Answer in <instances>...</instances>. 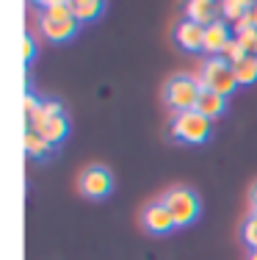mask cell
<instances>
[{
	"mask_svg": "<svg viewBox=\"0 0 257 260\" xmlns=\"http://www.w3.org/2000/svg\"><path fill=\"white\" fill-rule=\"evenodd\" d=\"M199 83L194 80V75H171L163 86V103H166L171 119L182 111H191L197 108V100H199Z\"/></svg>",
	"mask_w": 257,
	"mask_h": 260,
	"instance_id": "6da1fadb",
	"label": "cell"
},
{
	"mask_svg": "<svg viewBox=\"0 0 257 260\" xmlns=\"http://www.w3.org/2000/svg\"><path fill=\"white\" fill-rule=\"evenodd\" d=\"M202 83H205V89L216 91V94H222V97H230L232 91L238 89L232 64L224 61L222 55H207L205 58V64H202Z\"/></svg>",
	"mask_w": 257,
	"mask_h": 260,
	"instance_id": "7a4b0ae2",
	"label": "cell"
},
{
	"mask_svg": "<svg viewBox=\"0 0 257 260\" xmlns=\"http://www.w3.org/2000/svg\"><path fill=\"white\" fill-rule=\"evenodd\" d=\"M171 136L180 141H188V144H202L210 136V119L197 108L182 111L171 119Z\"/></svg>",
	"mask_w": 257,
	"mask_h": 260,
	"instance_id": "3957f363",
	"label": "cell"
},
{
	"mask_svg": "<svg viewBox=\"0 0 257 260\" xmlns=\"http://www.w3.org/2000/svg\"><path fill=\"white\" fill-rule=\"evenodd\" d=\"M161 200L171 210L174 224H188V221H194L199 216V197L191 188H186V185H171Z\"/></svg>",
	"mask_w": 257,
	"mask_h": 260,
	"instance_id": "277c9868",
	"label": "cell"
},
{
	"mask_svg": "<svg viewBox=\"0 0 257 260\" xmlns=\"http://www.w3.org/2000/svg\"><path fill=\"white\" fill-rule=\"evenodd\" d=\"M78 185H81V191L86 197H105L108 191L114 188V177H111V172H108L105 166L94 164V166H86V169L81 172Z\"/></svg>",
	"mask_w": 257,
	"mask_h": 260,
	"instance_id": "5b68a950",
	"label": "cell"
},
{
	"mask_svg": "<svg viewBox=\"0 0 257 260\" xmlns=\"http://www.w3.org/2000/svg\"><path fill=\"white\" fill-rule=\"evenodd\" d=\"M141 221L146 230L152 233H169L174 224V216H171V210L166 208V202L163 200H155V202H146L144 210H141Z\"/></svg>",
	"mask_w": 257,
	"mask_h": 260,
	"instance_id": "8992f818",
	"label": "cell"
},
{
	"mask_svg": "<svg viewBox=\"0 0 257 260\" xmlns=\"http://www.w3.org/2000/svg\"><path fill=\"white\" fill-rule=\"evenodd\" d=\"M232 28L227 25V20L224 17H218V20H213L210 25H205V45H202V50L207 55H222L224 45L232 39Z\"/></svg>",
	"mask_w": 257,
	"mask_h": 260,
	"instance_id": "52a82bcc",
	"label": "cell"
},
{
	"mask_svg": "<svg viewBox=\"0 0 257 260\" xmlns=\"http://www.w3.org/2000/svg\"><path fill=\"white\" fill-rule=\"evenodd\" d=\"M78 25H81V22H78L75 17H66V20H58V17H47V14L39 17L42 34H45L47 39H53V42L72 39V36H75V30H78Z\"/></svg>",
	"mask_w": 257,
	"mask_h": 260,
	"instance_id": "ba28073f",
	"label": "cell"
},
{
	"mask_svg": "<svg viewBox=\"0 0 257 260\" xmlns=\"http://www.w3.org/2000/svg\"><path fill=\"white\" fill-rule=\"evenodd\" d=\"M218 17H222V9L213 0H188L186 3V20H194L199 25H210Z\"/></svg>",
	"mask_w": 257,
	"mask_h": 260,
	"instance_id": "9c48e42d",
	"label": "cell"
},
{
	"mask_svg": "<svg viewBox=\"0 0 257 260\" xmlns=\"http://www.w3.org/2000/svg\"><path fill=\"white\" fill-rule=\"evenodd\" d=\"M174 36L186 50H199V47L205 45V25H199V22H194V20H182L180 25H177Z\"/></svg>",
	"mask_w": 257,
	"mask_h": 260,
	"instance_id": "30bf717a",
	"label": "cell"
},
{
	"mask_svg": "<svg viewBox=\"0 0 257 260\" xmlns=\"http://www.w3.org/2000/svg\"><path fill=\"white\" fill-rule=\"evenodd\" d=\"M224 105H227V97L216 94V91L210 89H202L199 91V100H197V111L207 116V119H213V116H218L224 111Z\"/></svg>",
	"mask_w": 257,
	"mask_h": 260,
	"instance_id": "8fae6325",
	"label": "cell"
},
{
	"mask_svg": "<svg viewBox=\"0 0 257 260\" xmlns=\"http://www.w3.org/2000/svg\"><path fill=\"white\" fill-rule=\"evenodd\" d=\"M66 130H69V122H66V116L61 114V116H53V119H47V125L42 127V130H36V133H39L42 139L47 141V144L56 147L58 141H64Z\"/></svg>",
	"mask_w": 257,
	"mask_h": 260,
	"instance_id": "7c38bea8",
	"label": "cell"
},
{
	"mask_svg": "<svg viewBox=\"0 0 257 260\" xmlns=\"http://www.w3.org/2000/svg\"><path fill=\"white\" fill-rule=\"evenodd\" d=\"M72 14L78 22H91L102 14V0H72Z\"/></svg>",
	"mask_w": 257,
	"mask_h": 260,
	"instance_id": "4fadbf2b",
	"label": "cell"
},
{
	"mask_svg": "<svg viewBox=\"0 0 257 260\" xmlns=\"http://www.w3.org/2000/svg\"><path fill=\"white\" fill-rule=\"evenodd\" d=\"M232 72H235L238 86H241V83H254V80H257V55L254 53L243 55L238 64H232Z\"/></svg>",
	"mask_w": 257,
	"mask_h": 260,
	"instance_id": "5bb4252c",
	"label": "cell"
},
{
	"mask_svg": "<svg viewBox=\"0 0 257 260\" xmlns=\"http://www.w3.org/2000/svg\"><path fill=\"white\" fill-rule=\"evenodd\" d=\"M22 144H25V152L28 155H33V158H39V155H47V152L53 150V144H47L45 139H42L36 130H25V136H22Z\"/></svg>",
	"mask_w": 257,
	"mask_h": 260,
	"instance_id": "9a60e30c",
	"label": "cell"
},
{
	"mask_svg": "<svg viewBox=\"0 0 257 260\" xmlns=\"http://www.w3.org/2000/svg\"><path fill=\"white\" fill-rule=\"evenodd\" d=\"M218 9H222V17L227 22H238L249 9H252V0H222Z\"/></svg>",
	"mask_w": 257,
	"mask_h": 260,
	"instance_id": "2e32d148",
	"label": "cell"
},
{
	"mask_svg": "<svg viewBox=\"0 0 257 260\" xmlns=\"http://www.w3.org/2000/svg\"><path fill=\"white\" fill-rule=\"evenodd\" d=\"M42 14L58 17V20L75 17V14H72V0H42Z\"/></svg>",
	"mask_w": 257,
	"mask_h": 260,
	"instance_id": "e0dca14e",
	"label": "cell"
},
{
	"mask_svg": "<svg viewBox=\"0 0 257 260\" xmlns=\"http://www.w3.org/2000/svg\"><path fill=\"white\" fill-rule=\"evenodd\" d=\"M243 55H249V50L241 45V39H238V36H232L227 45H224V50H222V58H224V61H230V64H238V61H241Z\"/></svg>",
	"mask_w": 257,
	"mask_h": 260,
	"instance_id": "ac0fdd59",
	"label": "cell"
},
{
	"mask_svg": "<svg viewBox=\"0 0 257 260\" xmlns=\"http://www.w3.org/2000/svg\"><path fill=\"white\" fill-rule=\"evenodd\" d=\"M238 39H241V45L246 47L249 53H254L257 55V28L252 25V28H246V30H241V34H235Z\"/></svg>",
	"mask_w": 257,
	"mask_h": 260,
	"instance_id": "d6986e66",
	"label": "cell"
},
{
	"mask_svg": "<svg viewBox=\"0 0 257 260\" xmlns=\"http://www.w3.org/2000/svg\"><path fill=\"white\" fill-rule=\"evenodd\" d=\"M243 238H246V244L252 246V249H257V224L254 221H246V224H243Z\"/></svg>",
	"mask_w": 257,
	"mask_h": 260,
	"instance_id": "ffe728a7",
	"label": "cell"
},
{
	"mask_svg": "<svg viewBox=\"0 0 257 260\" xmlns=\"http://www.w3.org/2000/svg\"><path fill=\"white\" fill-rule=\"evenodd\" d=\"M22 105H25V119H28V116L33 114V111L39 108V105H42V100H36L33 91H25V97H22Z\"/></svg>",
	"mask_w": 257,
	"mask_h": 260,
	"instance_id": "44dd1931",
	"label": "cell"
},
{
	"mask_svg": "<svg viewBox=\"0 0 257 260\" xmlns=\"http://www.w3.org/2000/svg\"><path fill=\"white\" fill-rule=\"evenodd\" d=\"M33 50H36L33 39H30V36H22V58L30 61V58H33Z\"/></svg>",
	"mask_w": 257,
	"mask_h": 260,
	"instance_id": "7402d4cb",
	"label": "cell"
},
{
	"mask_svg": "<svg viewBox=\"0 0 257 260\" xmlns=\"http://www.w3.org/2000/svg\"><path fill=\"white\" fill-rule=\"evenodd\" d=\"M249 205H252V210H257V180L252 183V188H249Z\"/></svg>",
	"mask_w": 257,
	"mask_h": 260,
	"instance_id": "603a6c76",
	"label": "cell"
},
{
	"mask_svg": "<svg viewBox=\"0 0 257 260\" xmlns=\"http://www.w3.org/2000/svg\"><path fill=\"white\" fill-rule=\"evenodd\" d=\"M249 17H252V22H254V28H257V0L252 3V9H249Z\"/></svg>",
	"mask_w": 257,
	"mask_h": 260,
	"instance_id": "cb8c5ba5",
	"label": "cell"
},
{
	"mask_svg": "<svg viewBox=\"0 0 257 260\" xmlns=\"http://www.w3.org/2000/svg\"><path fill=\"white\" fill-rule=\"evenodd\" d=\"M249 221H254V224H257V210H252V213H249Z\"/></svg>",
	"mask_w": 257,
	"mask_h": 260,
	"instance_id": "d4e9b609",
	"label": "cell"
},
{
	"mask_svg": "<svg viewBox=\"0 0 257 260\" xmlns=\"http://www.w3.org/2000/svg\"><path fill=\"white\" fill-rule=\"evenodd\" d=\"M249 260H257V249H252V252H249Z\"/></svg>",
	"mask_w": 257,
	"mask_h": 260,
	"instance_id": "484cf974",
	"label": "cell"
}]
</instances>
